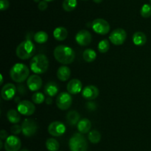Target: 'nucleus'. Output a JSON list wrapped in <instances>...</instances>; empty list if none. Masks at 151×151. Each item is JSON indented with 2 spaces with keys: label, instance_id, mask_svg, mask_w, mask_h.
Segmentation results:
<instances>
[{
  "label": "nucleus",
  "instance_id": "obj_1",
  "mask_svg": "<svg viewBox=\"0 0 151 151\" xmlns=\"http://www.w3.org/2000/svg\"><path fill=\"white\" fill-rule=\"evenodd\" d=\"M54 57L63 65H69L75 60V53L74 50L66 45H59L55 48Z\"/></svg>",
  "mask_w": 151,
  "mask_h": 151
},
{
  "label": "nucleus",
  "instance_id": "obj_2",
  "mask_svg": "<svg viewBox=\"0 0 151 151\" xmlns=\"http://www.w3.org/2000/svg\"><path fill=\"white\" fill-rule=\"evenodd\" d=\"M30 70L35 74H42L49 68V59L44 54L35 55L29 63Z\"/></svg>",
  "mask_w": 151,
  "mask_h": 151
},
{
  "label": "nucleus",
  "instance_id": "obj_3",
  "mask_svg": "<svg viewBox=\"0 0 151 151\" xmlns=\"http://www.w3.org/2000/svg\"><path fill=\"white\" fill-rule=\"evenodd\" d=\"M29 70L27 65L22 63H16L11 68L10 76L12 80L17 83H22L29 78Z\"/></svg>",
  "mask_w": 151,
  "mask_h": 151
},
{
  "label": "nucleus",
  "instance_id": "obj_4",
  "mask_svg": "<svg viewBox=\"0 0 151 151\" xmlns=\"http://www.w3.org/2000/svg\"><path fill=\"white\" fill-rule=\"evenodd\" d=\"M35 46L31 40L26 39L18 45L16 50V54L22 60H27L34 55Z\"/></svg>",
  "mask_w": 151,
  "mask_h": 151
},
{
  "label": "nucleus",
  "instance_id": "obj_5",
  "mask_svg": "<svg viewBox=\"0 0 151 151\" xmlns=\"http://www.w3.org/2000/svg\"><path fill=\"white\" fill-rule=\"evenodd\" d=\"M70 151H87L88 143L82 133H75L69 141Z\"/></svg>",
  "mask_w": 151,
  "mask_h": 151
},
{
  "label": "nucleus",
  "instance_id": "obj_6",
  "mask_svg": "<svg viewBox=\"0 0 151 151\" xmlns=\"http://www.w3.org/2000/svg\"><path fill=\"white\" fill-rule=\"evenodd\" d=\"M91 28L96 33L106 35L110 30V25L105 19H96L91 22Z\"/></svg>",
  "mask_w": 151,
  "mask_h": 151
},
{
  "label": "nucleus",
  "instance_id": "obj_7",
  "mask_svg": "<svg viewBox=\"0 0 151 151\" xmlns=\"http://www.w3.org/2000/svg\"><path fill=\"white\" fill-rule=\"evenodd\" d=\"M22 133L26 137H31L36 133L38 125L35 120L32 118H26L22 124Z\"/></svg>",
  "mask_w": 151,
  "mask_h": 151
},
{
  "label": "nucleus",
  "instance_id": "obj_8",
  "mask_svg": "<svg viewBox=\"0 0 151 151\" xmlns=\"http://www.w3.org/2000/svg\"><path fill=\"white\" fill-rule=\"evenodd\" d=\"M72 103V96L69 93L62 92L59 93L56 99V105L61 110H66L70 107Z\"/></svg>",
  "mask_w": 151,
  "mask_h": 151
},
{
  "label": "nucleus",
  "instance_id": "obj_9",
  "mask_svg": "<svg viewBox=\"0 0 151 151\" xmlns=\"http://www.w3.org/2000/svg\"><path fill=\"white\" fill-rule=\"evenodd\" d=\"M127 33L122 28H116L109 35V40L115 45H121L125 41Z\"/></svg>",
  "mask_w": 151,
  "mask_h": 151
},
{
  "label": "nucleus",
  "instance_id": "obj_10",
  "mask_svg": "<svg viewBox=\"0 0 151 151\" xmlns=\"http://www.w3.org/2000/svg\"><path fill=\"white\" fill-rule=\"evenodd\" d=\"M17 110L20 114L29 116L35 112V106L29 101L23 100L18 104Z\"/></svg>",
  "mask_w": 151,
  "mask_h": 151
},
{
  "label": "nucleus",
  "instance_id": "obj_11",
  "mask_svg": "<svg viewBox=\"0 0 151 151\" xmlns=\"http://www.w3.org/2000/svg\"><path fill=\"white\" fill-rule=\"evenodd\" d=\"M22 146V142L19 138L12 135L7 138L4 142V150L6 151H19Z\"/></svg>",
  "mask_w": 151,
  "mask_h": 151
},
{
  "label": "nucleus",
  "instance_id": "obj_12",
  "mask_svg": "<svg viewBox=\"0 0 151 151\" xmlns=\"http://www.w3.org/2000/svg\"><path fill=\"white\" fill-rule=\"evenodd\" d=\"M48 132L51 136L58 137L62 136L66 132V126L63 122L55 121L51 122L48 127Z\"/></svg>",
  "mask_w": 151,
  "mask_h": 151
},
{
  "label": "nucleus",
  "instance_id": "obj_13",
  "mask_svg": "<svg viewBox=\"0 0 151 151\" xmlns=\"http://www.w3.org/2000/svg\"><path fill=\"white\" fill-rule=\"evenodd\" d=\"M91 34L86 30H81L75 36V41L81 46L88 45L91 42Z\"/></svg>",
  "mask_w": 151,
  "mask_h": 151
},
{
  "label": "nucleus",
  "instance_id": "obj_14",
  "mask_svg": "<svg viewBox=\"0 0 151 151\" xmlns=\"http://www.w3.org/2000/svg\"><path fill=\"white\" fill-rule=\"evenodd\" d=\"M16 93V87L12 83H7L4 84L1 88V95L3 99L6 101H10L13 99Z\"/></svg>",
  "mask_w": 151,
  "mask_h": 151
},
{
  "label": "nucleus",
  "instance_id": "obj_15",
  "mask_svg": "<svg viewBox=\"0 0 151 151\" xmlns=\"http://www.w3.org/2000/svg\"><path fill=\"white\" fill-rule=\"evenodd\" d=\"M27 84L31 91H37L42 86V78L37 74H33L27 78Z\"/></svg>",
  "mask_w": 151,
  "mask_h": 151
},
{
  "label": "nucleus",
  "instance_id": "obj_16",
  "mask_svg": "<svg viewBox=\"0 0 151 151\" xmlns=\"http://www.w3.org/2000/svg\"><path fill=\"white\" fill-rule=\"evenodd\" d=\"M99 89L94 85H88L82 90V96L85 99L88 101L94 100L98 96Z\"/></svg>",
  "mask_w": 151,
  "mask_h": 151
},
{
  "label": "nucleus",
  "instance_id": "obj_17",
  "mask_svg": "<svg viewBox=\"0 0 151 151\" xmlns=\"http://www.w3.org/2000/svg\"><path fill=\"white\" fill-rule=\"evenodd\" d=\"M67 90L68 93L72 95L80 93L83 90L82 82L79 79L73 78L67 84Z\"/></svg>",
  "mask_w": 151,
  "mask_h": 151
},
{
  "label": "nucleus",
  "instance_id": "obj_18",
  "mask_svg": "<svg viewBox=\"0 0 151 151\" xmlns=\"http://www.w3.org/2000/svg\"><path fill=\"white\" fill-rule=\"evenodd\" d=\"M77 127H78V130L80 133L82 134H85V133H88L89 130H91V122L89 119L84 118L80 120L79 122L77 124Z\"/></svg>",
  "mask_w": 151,
  "mask_h": 151
},
{
  "label": "nucleus",
  "instance_id": "obj_19",
  "mask_svg": "<svg viewBox=\"0 0 151 151\" xmlns=\"http://www.w3.org/2000/svg\"><path fill=\"white\" fill-rule=\"evenodd\" d=\"M59 91L58 85L55 81H50L44 87V93L50 97L56 96Z\"/></svg>",
  "mask_w": 151,
  "mask_h": 151
},
{
  "label": "nucleus",
  "instance_id": "obj_20",
  "mask_svg": "<svg viewBox=\"0 0 151 151\" xmlns=\"http://www.w3.org/2000/svg\"><path fill=\"white\" fill-rule=\"evenodd\" d=\"M71 70L67 66L60 67L57 71V77L59 80L62 81H66L70 78Z\"/></svg>",
  "mask_w": 151,
  "mask_h": 151
},
{
  "label": "nucleus",
  "instance_id": "obj_21",
  "mask_svg": "<svg viewBox=\"0 0 151 151\" xmlns=\"http://www.w3.org/2000/svg\"><path fill=\"white\" fill-rule=\"evenodd\" d=\"M53 36L58 41H63L67 38L68 31L63 27H58L53 31Z\"/></svg>",
  "mask_w": 151,
  "mask_h": 151
},
{
  "label": "nucleus",
  "instance_id": "obj_22",
  "mask_svg": "<svg viewBox=\"0 0 151 151\" xmlns=\"http://www.w3.org/2000/svg\"><path fill=\"white\" fill-rule=\"evenodd\" d=\"M80 118H81V115H80L79 113L76 110L69 111L66 115V121L69 125L72 126L78 124L80 121Z\"/></svg>",
  "mask_w": 151,
  "mask_h": 151
},
{
  "label": "nucleus",
  "instance_id": "obj_23",
  "mask_svg": "<svg viewBox=\"0 0 151 151\" xmlns=\"http://www.w3.org/2000/svg\"><path fill=\"white\" fill-rule=\"evenodd\" d=\"M147 41V36L143 32H136L133 35V42L137 46H142Z\"/></svg>",
  "mask_w": 151,
  "mask_h": 151
},
{
  "label": "nucleus",
  "instance_id": "obj_24",
  "mask_svg": "<svg viewBox=\"0 0 151 151\" xmlns=\"http://www.w3.org/2000/svg\"><path fill=\"white\" fill-rule=\"evenodd\" d=\"M7 118L8 119V121L10 123H13V124H17L21 120V116L19 111L13 109L10 110L7 112Z\"/></svg>",
  "mask_w": 151,
  "mask_h": 151
},
{
  "label": "nucleus",
  "instance_id": "obj_25",
  "mask_svg": "<svg viewBox=\"0 0 151 151\" xmlns=\"http://www.w3.org/2000/svg\"><path fill=\"white\" fill-rule=\"evenodd\" d=\"M96 57H97V53L93 49H86L83 53V58L86 62H94L96 59Z\"/></svg>",
  "mask_w": 151,
  "mask_h": 151
},
{
  "label": "nucleus",
  "instance_id": "obj_26",
  "mask_svg": "<svg viewBox=\"0 0 151 151\" xmlns=\"http://www.w3.org/2000/svg\"><path fill=\"white\" fill-rule=\"evenodd\" d=\"M78 5L77 0H63L62 7L66 12H71L75 10Z\"/></svg>",
  "mask_w": 151,
  "mask_h": 151
},
{
  "label": "nucleus",
  "instance_id": "obj_27",
  "mask_svg": "<svg viewBox=\"0 0 151 151\" xmlns=\"http://www.w3.org/2000/svg\"><path fill=\"white\" fill-rule=\"evenodd\" d=\"M46 147L49 151H58L60 147V144L56 139L50 138L46 142Z\"/></svg>",
  "mask_w": 151,
  "mask_h": 151
},
{
  "label": "nucleus",
  "instance_id": "obj_28",
  "mask_svg": "<svg viewBox=\"0 0 151 151\" xmlns=\"http://www.w3.org/2000/svg\"><path fill=\"white\" fill-rule=\"evenodd\" d=\"M33 38L35 42L38 43V44H44V43L47 42L48 40V34L44 31H38V32L35 33Z\"/></svg>",
  "mask_w": 151,
  "mask_h": 151
},
{
  "label": "nucleus",
  "instance_id": "obj_29",
  "mask_svg": "<svg viewBox=\"0 0 151 151\" xmlns=\"http://www.w3.org/2000/svg\"><path fill=\"white\" fill-rule=\"evenodd\" d=\"M88 140L93 144H97L101 140V134L97 130H93L88 133Z\"/></svg>",
  "mask_w": 151,
  "mask_h": 151
},
{
  "label": "nucleus",
  "instance_id": "obj_30",
  "mask_svg": "<svg viewBox=\"0 0 151 151\" xmlns=\"http://www.w3.org/2000/svg\"><path fill=\"white\" fill-rule=\"evenodd\" d=\"M97 48H98L99 52H100L101 53H106L110 48L109 41L107 39H103L98 43Z\"/></svg>",
  "mask_w": 151,
  "mask_h": 151
},
{
  "label": "nucleus",
  "instance_id": "obj_31",
  "mask_svg": "<svg viewBox=\"0 0 151 151\" xmlns=\"http://www.w3.org/2000/svg\"><path fill=\"white\" fill-rule=\"evenodd\" d=\"M140 14L143 18H149L151 16V4H145L140 10Z\"/></svg>",
  "mask_w": 151,
  "mask_h": 151
},
{
  "label": "nucleus",
  "instance_id": "obj_32",
  "mask_svg": "<svg viewBox=\"0 0 151 151\" xmlns=\"http://www.w3.org/2000/svg\"><path fill=\"white\" fill-rule=\"evenodd\" d=\"M45 96L43 93H40V92H37V93H35L32 96V102L35 104H38V105H40V104L43 103V102L45 101Z\"/></svg>",
  "mask_w": 151,
  "mask_h": 151
},
{
  "label": "nucleus",
  "instance_id": "obj_33",
  "mask_svg": "<svg viewBox=\"0 0 151 151\" xmlns=\"http://www.w3.org/2000/svg\"><path fill=\"white\" fill-rule=\"evenodd\" d=\"M10 130H11V133H13V135H18L22 132V126L19 125L17 124H15L14 125L12 126L11 128H10Z\"/></svg>",
  "mask_w": 151,
  "mask_h": 151
},
{
  "label": "nucleus",
  "instance_id": "obj_34",
  "mask_svg": "<svg viewBox=\"0 0 151 151\" xmlns=\"http://www.w3.org/2000/svg\"><path fill=\"white\" fill-rule=\"evenodd\" d=\"M10 3H9L8 0H0V10L1 11L7 10L9 7Z\"/></svg>",
  "mask_w": 151,
  "mask_h": 151
},
{
  "label": "nucleus",
  "instance_id": "obj_35",
  "mask_svg": "<svg viewBox=\"0 0 151 151\" xmlns=\"http://www.w3.org/2000/svg\"><path fill=\"white\" fill-rule=\"evenodd\" d=\"M38 9H39L40 10H41V11H44V10H45L48 7V4H47V1H40L39 3H38Z\"/></svg>",
  "mask_w": 151,
  "mask_h": 151
},
{
  "label": "nucleus",
  "instance_id": "obj_36",
  "mask_svg": "<svg viewBox=\"0 0 151 151\" xmlns=\"http://www.w3.org/2000/svg\"><path fill=\"white\" fill-rule=\"evenodd\" d=\"M8 137V134H7V132L4 130H1L0 132V138H1V140L3 139H7V138Z\"/></svg>",
  "mask_w": 151,
  "mask_h": 151
},
{
  "label": "nucleus",
  "instance_id": "obj_37",
  "mask_svg": "<svg viewBox=\"0 0 151 151\" xmlns=\"http://www.w3.org/2000/svg\"><path fill=\"white\" fill-rule=\"evenodd\" d=\"M45 102L47 103V105H51L52 103V99L51 97H47V99H45Z\"/></svg>",
  "mask_w": 151,
  "mask_h": 151
},
{
  "label": "nucleus",
  "instance_id": "obj_38",
  "mask_svg": "<svg viewBox=\"0 0 151 151\" xmlns=\"http://www.w3.org/2000/svg\"><path fill=\"white\" fill-rule=\"evenodd\" d=\"M93 1L97 3V4H99V3H101L103 1V0H93Z\"/></svg>",
  "mask_w": 151,
  "mask_h": 151
},
{
  "label": "nucleus",
  "instance_id": "obj_39",
  "mask_svg": "<svg viewBox=\"0 0 151 151\" xmlns=\"http://www.w3.org/2000/svg\"><path fill=\"white\" fill-rule=\"evenodd\" d=\"M3 83V76L2 75H1V82H0V84H1Z\"/></svg>",
  "mask_w": 151,
  "mask_h": 151
},
{
  "label": "nucleus",
  "instance_id": "obj_40",
  "mask_svg": "<svg viewBox=\"0 0 151 151\" xmlns=\"http://www.w3.org/2000/svg\"><path fill=\"white\" fill-rule=\"evenodd\" d=\"M33 1H35V2H40V1H41L40 0H33Z\"/></svg>",
  "mask_w": 151,
  "mask_h": 151
},
{
  "label": "nucleus",
  "instance_id": "obj_41",
  "mask_svg": "<svg viewBox=\"0 0 151 151\" xmlns=\"http://www.w3.org/2000/svg\"><path fill=\"white\" fill-rule=\"evenodd\" d=\"M20 151H29V150L27 149H24V150H20Z\"/></svg>",
  "mask_w": 151,
  "mask_h": 151
},
{
  "label": "nucleus",
  "instance_id": "obj_42",
  "mask_svg": "<svg viewBox=\"0 0 151 151\" xmlns=\"http://www.w3.org/2000/svg\"><path fill=\"white\" fill-rule=\"evenodd\" d=\"M44 1H47V2H49V1H53V0H44Z\"/></svg>",
  "mask_w": 151,
  "mask_h": 151
},
{
  "label": "nucleus",
  "instance_id": "obj_43",
  "mask_svg": "<svg viewBox=\"0 0 151 151\" xmlns=\"http://www.w3.org/2000/svg\"><path fill=\"white\" fill-rule=\"evenodd\" d=\"M150 4H151V0H150Z\"/></svg>",
  "mask_w": 151,
  "mask_h": 151
}]
</instances>
